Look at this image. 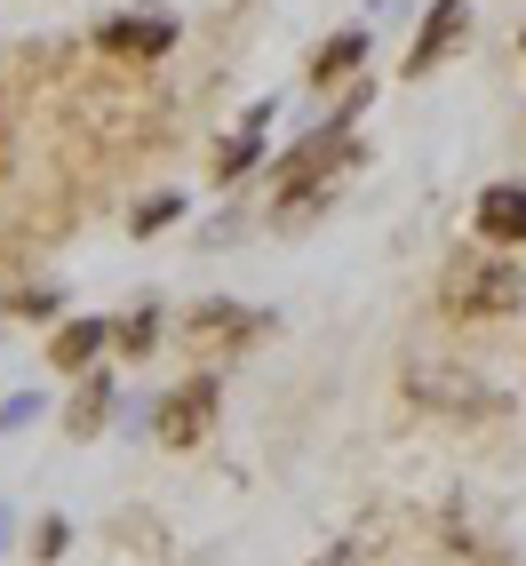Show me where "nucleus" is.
<instances>
[{
  "label": "nucleus",
  "mask_w": 526,
  "mask_h": 566,
  "mask_svg": "<svg viewBox=\"0 0 526 566\" xmlns=\"http://www.w3.org/2000/svg\"><path fill=\"white\" fill-rule=\"evenodd\" d=\"M96 344H104V327H96V319H88V327H72V335H56V367H81Z\"/></svg>",
  "instance_id": "nucleus-7"
},
{
  "label": "nucleus",
  "mask_w": 526,
  "mask_h": 566,
  "mask_svg": "<svg viewBox=\"0 0 526 566\" xmlns=\"http://www.w3.org/2000/svg\"><path fill=\"white\" fill-rule=\"evenodd\" d=\"M463 24H471V0H439V9L423 17V41H415V56H407V72H431L446 49L463 41Z\"/></svg>",
  "instance_id": "nucleus-5"
},
{
  "label": "nucleus",
  "mask_w": 526,
  "mask_h": 566,
  "mask_svg": "<svg viewBox=\"0 0 526 566\" xmlns=\"http://www.w3.org/2000/svg\"><path fill=\"white\" fill-rule=\"evenodd\" d=\"M192 327H215V335H248L255 319H240V304H208V312H200Z\"/></svg>",
  "instance_id": "nucleus-8"
},
{
  "label": "nucleus",
  "mask_w": 526,
  "mask_h": 566,
  "mask_svg": "<svg viewBox=\"0 0 526 566\" xmlns=\"http://www.w3.org/2000/svg\"><path fill=\"white\" fill-rule=\"evenodd\" d=\"M208 415H215V384L200 375V384H183V391L160 407V439H168V447H192V439L208 431Z\"/></svg>",
  "instance_id": "nucleus-2"
},
{
  "label": "nucleus",
  "mask_w": 526,
  "mask_h": 566,
  "mask_svg": "<svg viewBox=\"0 0 526 566\" xmlns=\"http://www.w3.org/2000/svg\"><path fill=\"white\" fill-rule=\"evenodd\" d=\"M439 295H446V312H463V319H503V312L526 304V280H518L511 255L471 248V255L446 263V287H439Z\"/></svg>",
  "instance_id": "nucleus-1"
},
{
  "label": "nucleus",
  "mask_w": 526,
  "mask_h": 566,
  "mask_svg": "<svg viewBox=\"0 0 526 566\" xmlns=\"http://www.w3.org/2000/svg\"><path fill=\"white\" fill-rule=\"evenodd\" d=\"M478 240H526V184H486L478 192Z\"/></svg>",
  "instance_id": "nucleus-3"
},
{
  "label": "nucleus",
  "mask_w": 526,
  "mask_h": 566,
  "mask_svg": "<svg viewBox=\"0 0 526 566\" xmlns=\"http://www.w3.org/2000/svg\"><path fill=\"white\" fill-rule=\"evenodd\" d=\"M367 56V32H344V41H335V49H319V64H312V81L327 88V81H344V72Z\"/></svg>",
  "instance_id": "nucleus-6"
},
{
  "label": "nucleus",
  "mask_w": 526,
  "mask_h": 566,
  "mask_svg": "<svg viewBox=\"0 0 526 566\" xmlns=\"http://www.w3.org/2000/svg\"><path fill=\"white\" fill-rule=\"evenodd\" d=\"M168 41H176L168 17H112V24L96 32V49H112V56H160Z\"/></svg>",
  "instance_id": "nucleus-4"
}]
</instances>
